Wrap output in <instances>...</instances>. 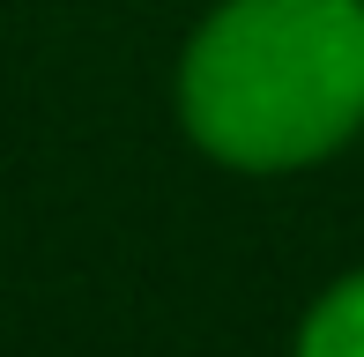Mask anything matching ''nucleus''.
Instances as JSON below:
<instances>
[{
  "mask_svg": "<svg viewBox=\"0 0 364 357\" xmlns=\"http://www.w3.org/2000/svg\"><path fill=\"white\" fill-rule=\"evenodd\" d=\"M178 112L238 171L342 149L364 127V0H223L186 45Z\"/></svg>",
  "mask_w": 364,
  "mask_h": 357,
  "instance_id": "f257e3e1",
  "label": "nucleus"
},
{
  "mask_svg": "<svg viewBox=\"0 0 364 357\" xmlns=\"http://www.w3.org/2000/svg\"><path fill=\"white\" fill-rule=\"evenodd\" d=\"M297 357H364V275L335 283L312 305L305 335H297Z\"/></svg>",
  "mask_w": 364,
  "mask_h": 357,
  "instance_id": "f03ea898",
  "label": "nucleus"
}]
</instances>
